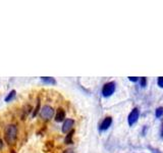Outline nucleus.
<instances>
[{"mask_svg": "<svg viewBox=\"0 0 163 153\" xmlns=\"http://www.w3.org/2000/svg\"><path fill=\"white\" fill-rule=\"evenodd\" d=\"M155 114H156L157 117H160L163 115V107H158L157 108L156 112H155Z\"/></svg>", "mask_w": 163, "mask_h": 153, "instance_id": "10", "label": "nucleus"}, {"mask_svg": "<svg viewBox=\"0 0 163 153\" xmlns=\"http://www.w3.org/2000/svg\"><path fill=\"white\" fill-rule=\"evenodd\" d=\"M139 115H140V111H139L138 108H134V109L131 111V113L129 114V118H127V121H129V125H130V126H133V125L138 121Z\"/></svg>", "mask_w": 163, "mask_h": 153, "instance_id": "4", "label": "nucleus"}, {"mask_svg": "<svg viewBox=\"0 0 163 153\" xmlns=\"http://www.w3.org/2000/svg\"><path fill=\"white\" fill-rule=\"evenodd\" d=\"M115 91V83L114 82H109V83H106L105 85L103 86L102 88V95L104 97H109Z\"/></svg>", "mask_w": 163, "mask_h": 153, "instance_id": "2", "label": "nucleus"}, {"mask_svg": "<svg viewBox=\"0 0 163 153\" xmlns=\"http://www.w3.org/2000/svg\"><path fill=\"white\" fill-rule=\"evenodd\" d=\"M72 133H69L68 135H67V137L65 138V143H66V144H69V143L72 142Z\"/></svg>", "mask_w": 163, "mask_h": 153, "instance_id": "11", "label": "nucleus"}, {"mask_svg": "<svg viewBox=\"0 0 163 153\" xmlns=\"http://www.w3.org/2000/svg\"><path fill=\"white\" fill-rule=\"evenodd\" d=\"M64 116H65V112L63 109H58L57 112H56V115H55V119L57 122H62L63 119H64Z\"/></svg>", "mask_w": 163, "mask_h": 153, "instance_id": "7", "label": "nucleus"}, {"mask_svg": "<svg viewBox=\"0 0 163 153\" xmlns=\"http://www.w3.org/2000/svg\"><path fill=\"white\" fill-rule=\"evenodd\" d=\"M130 79V81H132V82H137L138 81V78H136V76H131V78H129Z\"/></svg>", "mask_w": 163, "mask_h": 153, "instance_id": "14", "label": "nucleus"}, {"mask_svg": "<svg viewBox=\"0 0 163 153\" xmlns=\"http://www.w3.org/2000/svg\"><path fill=\"white\" fill-rule=\"evenodd\" d=\"M161 136L163 137V125H162V129H161Z\"/></svg>", "mask_w": 163, "mask_h": 153, "instance_id": "15", "label": "nucleus"}, {"mask_svg": "<svg viewBox=\"0 0 163 153\" xmlns=\"http://www.w3.org/2000/svg\"><path fill=\"white\" fill-rule=\"evenodd\" d=\"M112 124V118L110 116H107L103 119V122L100 125V130L101 131H106Z\"/></svg>", "mask_w": 163, "mask_h": 153, "instance_id": "6", "label": "nucleus"}, {"mask_svg": "<svg viewBox=\"0 0 163 153\" xmlns=\"http://www.w3.org/2000/svg\"><path fill=\"white\" fill-rule=\"evenodd\" d=\"M16 90H12V91H10V93H9L8 95H7L6 97H5V101L6 102H9V101H11V100L14 99V96H16Z\"/></svg>", "mask_w": 163, "mask_h": 153, "instance_id": "8", "label": "nucleus"}, {"mask_svg": "<svg viewBox=\"0 0 163 153\" xmlns=\"http://www.w3.org/2000/svg\"><path fill=\"white\" fill-rule=\"evenodd\" d=\"M18 135V129L14 125H9L5 129V140L8 144H12L16 139Z\"/></svg>", "mask_w": 163, "mask_h": 153, "instance_id": "1", "label": "nucleus"}, {"mask_svg": "<svg viewBox=\"0 0 163 153\" xmlns=\"http://www.w3.org/2000/svg\"><path fill=\"white\" fill-rule=\"evenodd\" d=\"M158 86L159 87H161V88H163V76H160V78H158Z\"/></svg>", "mask_w": 163, "mask_h": 153, "instance_id": "12", "label": "nucleus"}, {"mask_svg": "<svg viewBox=\"0 0 163 153\" xmlns=\"http://www.w3.org/2000/svg\"><path fill=\"white\" fill-rule=\"evenodd\" d=\"M72 125H74V119H70V118H67L64 121L63 123V126H62V133H67L70 131V129L72 128Z\"/></svg>", "mask_w": 163, "mask_h": 153, "instance_id": "5", "label": "nucleus"}, {"mask_svg": "<svg viewBox=\"0 0 163 153\" xmlns=\"http://www.w3.org/2000/svg\"><path fill=\"white\" fill-rule=\"evenodd\" d=\"M54 115V109L49 105H46L42 108L41 110V116L44 119H50L52 118Z\"/></svg>", "mask_w": 163, "mask_h": 153, "instance_id": "3", "label": "nucleus"}, {"mask_svg": "<svg viewBox=\"0 0 163 153\" xmlns=\"http://www.w3.org/2000/svg\"><path fill=\"white\" fill-rule=\"evenodd\" d=\"M140 83H141L142 87H145L146 83H147V81H146V78H141V79H140Z\"/></svg>", "mask_w": 163, "mask_h": 153, "instance_id": "13", "label": "nucleus"}, {"mask_svg": "<svg viewBox=\"0 0 163 153\" xmlns=\"http://www.w3.org/2000/svg\"><path fill=\"white\" fill-rule=\"evenodd\" d=\"M41 79H42V81L44 82V83H46V84H55V83H56L55 80H54L53 78H49V76H48V78L42 76Z\"/></svg>", "mask_w": 163, "mask_h": 153, "instance_id": "9", "label": "nucleus"}, {"mask_svg": "<svg viewBox=\"0 0 163 153\" xmlns=\"http://www.w3.org/2000/svg\"><path fill=\"white\" fill-rule=\"evenodd\" d=\"M1 147H2V142L0 141V148H1Z\"/></svg>", "mask_w": 163, "mask_h": 153, "instance_id": "16", "label": "nucleus"}]
</instances>
